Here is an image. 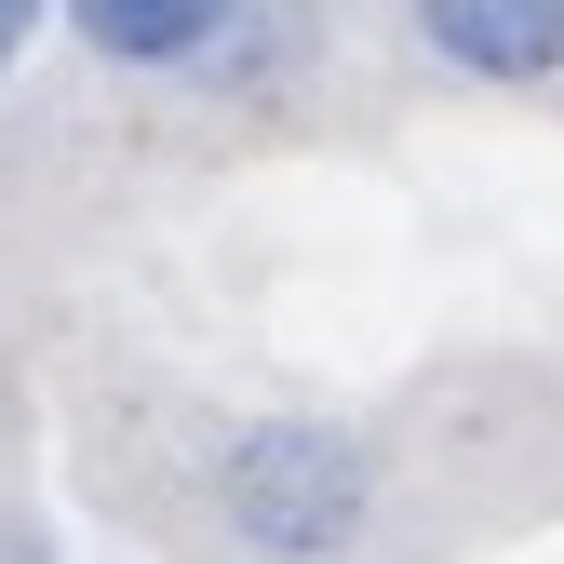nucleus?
Returning <instances> with one entry per match:
<instances>
[{
  "mask_svg": "<svg viewBox=\"0 0 564 564\" xmlns=\"http://www.w3.org/2000/svg\"><path fill=\"white\" fill-rule=\"evenodd\" d=\"M202 498L256 564H349L377 538V444L336 416H242L202 457Z\"/></svg>",
  "mask_w": 564,
  "mask_h": 564,
  "instance_id": "1",
  "label": "nucleus"
},
{
  "mask_svg": "<svg viewBox=\"0 0 564 564\" xmlns=\"http://www.w3.org/2000/svg\"><path fill=\"white\" fill-rule=\"evenodd\" d=\"M403 28H416L431 67H457V82H484V95L564 82V0H403Z\"/></svg>",
  "mask_w": 564,
  "mask_h": 564,
  "instance_id": "2",
  "label": "nucleus"
},
{
  "mask_svg": "<svg viewBox=\"0 0 564 564\" xmlns=\"http://www.w3.org/2000/svg\"><path fill=\"white\" fill-rule=\"evenodd\" d=\"M54 28V0H0V82H14V67H28V41Z\"/></svg>",
  "mask_w": 564,
  "mask_h": 564,
  "instance_id": "4",
  "label": "nucleus"
},
{
  "mask_svg": "<svg viewBox=\"0 0 564 564\" xmlns=\"http://www.w3.org/2000/svg\"><path fill=\"white\" fill-rule=\"evenodd\" d=\"M54 28L95 67H121V82H202L229 54L242 0H54Z\"/></svg>",
  "mask_w": 564,
  "mask_h": 564,
  "instance_id": "3",
  "label": "nucleus"
}]
</instances>
